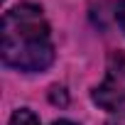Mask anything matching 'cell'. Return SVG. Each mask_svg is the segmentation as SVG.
<instances>
[{"mask_svg": "<svg viewBox=\"0 0 125 125\" xmlns=\"http://www.w3.org/2000/svg\"><path fill=\"white\" fill-rule=\"evenodd\" d=\"M3 61L17 71H44L54 61L49 25L37 5H17L3 17Z\"/></svg>", "mask_w": 125, "mask_h": 125, "instance_id": "6da1fadb", "label": "cell"}, {"mask_svg": "<svg viewBox=\"0 0 125 125\" xmlns=\"http://www.w3.org/2000/svg\"><path fill=\"white\" fill-rule=\"evenodd\" d=\"M93 103L108 113H118L125 118V54L113 52L108 56L105 79L93 91Z\"/></svg>", "mask_w": 125, "mask_h": 125, "instance_id": "7a4b0ae2", "label": "cell"}, {"mask_svg": "<svg viewBox=\"0 0 125 125\" xmlns=\"http://www.w3.org/2000/svg\"><path fill=\"white\" fill-rule=\"evenodd\" d=\"M10 125H39V118H37L32 110L20 108V110H15V115L10 118Z\"/></svg>", "mask_w": 125, "mask_h": 125, "instance_id": "3957f363", "label": "cell"}, {"mask_svg": "<svg viewBox=\"0 0 125 125\" xmlns=\"http://www.w3.org/2000/svg\"><path fill=\"white\" fill-rule=\"evenodd\" d=\"M49 98H52V103H61V105H66V101H69V98H66V91L61 88V86H54Z\"/></svg>", "mask_w": 125, "mask_h": 125, "instance_id": "277c9868", "label": "cell"}, {"mask_svg": "<svg viewBox=\"0 0 125 125\" xmlns=\"http://www.w3.org/2000/svg\"><path fill=\"white\" fill-rule=\"evenodd\" d=\"M115 20H118V27L125 32V0L118 3V8H115Z\"/></svg>", "mask_w": 125, "mask_h": 125, "instance_id": "5b68a950", "label": "cell"}, {"mask_svg": "<svg viewBox=\"0 0 125 125\" xmlns=\"http://www.w3.org/2000/svg\"><path fill=\"white\" fill-rule=\"evenodd\" d=\"M52 125H76V123H71V120H54Z\"/></svg>", "mask_w": 125, "mask_h": 125, "instance_id": "8992f818", "label": "cell"}]
</instances>
